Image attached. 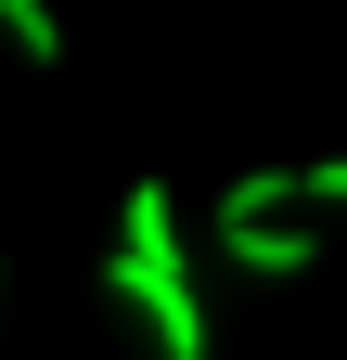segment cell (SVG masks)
Listing matches in <instances>:
<instances>
[{"label":"cell","instance_id":"obj_2","mask_svg":"<svg viewBox=\"0 0 347 360\" xmlns=\"http://www.w3.org/2000/svg\"><path fill=\"white\" fill-rule=\"evenodd\" d=\"M219 257H244L257 283H296V270H322V232H296V219H206Z\"/></svg>","mask_w":347,"mask_h":360},{"label":"cell","instance_id":"obj_1","mask_svg":"<svg viewBox=\"0 0 347 360\" xmlns=\"http://www.w3.org/2000/svg\"><path fill=\"white\" fill-rule=\"evenodd\" d=\"M103 296L142 309L167 360H206V296H193V257H181V206H167V180L116 206V257H103Z\"/></svg>","mask_w":347,"mask_h":360},{"label":"cell","instance_id":"obj_5","mask_svg":"<svg viewBox=\"0 0 347 360\" xmlns=\"http://www.w3.org/2000/svg\"><path fill=\"white\" fill-rule=\"evenodd\" d=\"M296 206H347V155H309V167H296Z\"/></svg>","mask_w":347,"mask_h":360},{"label":"cell","instance_id":"obj_3","mask_svg":"<svg viewBox=\"0 0 347 360\" xmlns=\"http://www.w3.org/2000/svg\"><path fill=\"white\" fill-rule=\"evenodd\" d=\"M283 206H296V167H244L232 193L206 206V219H283Z\"/></svg>","mask_w":347,"mask_h":360},{"label":"cell","instance_id":"obj_4","mask_svg":"<svg viewBox=\"0 0 347 360\" xmlns=\"http://www.w3.org/2000/svg\"><path fill=\"white\" fill-rule=\"evenodd\" d=\"M0 39H13L26 65H65V26H52V0H0Z\"/></svg>","mask_w":347,"mask_h":360}]
</instances>
